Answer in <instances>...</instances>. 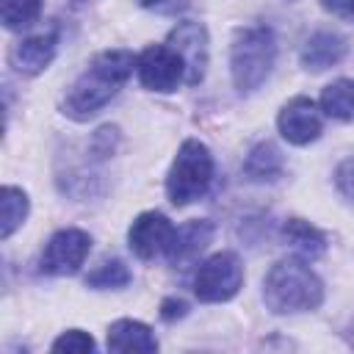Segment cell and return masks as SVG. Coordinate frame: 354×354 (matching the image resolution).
<instances>
[{"mask_svg": "<svg viewBox=\"0 0 354 354\" xmlns=\"http://www.w3.org/2000/svg\"><path fill=\"white\" fill-rule=\"evenodd\" d=\"M133 64H136V58L127 50H105V53H100L83 69V75L72 83V88H69V94L64 100V113L77 119V122H86L88 116H94L124 86V80L133 72Z\"/></svg>", "mask_w": 354, "mask_h": 354, "instance_id": "1", "label": "cell"}, {"mask_svg": "<svg viewBox=\"0 0 354 354\" xmlns=\"http://www.w3.org/2000/svg\"><path fill=\"white\" fill-rule=\"evenodd\" d=\"M263 299L271 313H279V315L304 313V310H315L321 304L324 285L310 271V266H304L296 257H288V260L274 263L271 271L266 274Z\"/></svg>", "mask_w": 354, "mask_h": 354, "instance_id": "2", "label": "cell"}, {"mask_svg": "<svg viewBox=\"0 0 354 354\" xmlns=\"http://www.w3.org/2000/svg\"><path fill=\"white\" fill-rule=\"evenodd\" d=\"M277 58V41L268 28H243L232 39L230 72L238 91H254L271 72Z\"/></svg>", "mask_w": 354, "mask_h": 354, "instance_id": "3", "label": "cell"}, {"mask_svg": "<svg viewBox=\"0 0 354 354\" xmlns=\"http://www.w3.org/2000/svg\"><path fill=\"white\" fill-rule=\"evenodd\" d=\"M210 183H213V155L202 141L188 138L177 149V158L169 169L166 194L174 205H188L205 196Z\"/></svg>", "mask_w": 354, "mask_h": 354, "instance_id": "4", "label": "cell"}, {"mask_svg": "<svg viewBox=\"0 0 354 354\" xmlns=\"http://www.w3.org/2000/svg\"><path fill=\"white\" fill-rule=\"evenodd\" d=\"M243 285L241 260L232 252H218L207 257L194 274V293L202 301H227Z\"/></svg>", "mask_w": 354, "mask_h": 354, "instance_id": "5", "label": "cell"}, {"mask_svg": "<svg viewBox=\"0 0 354 354\" xmlns=\"http://www.w3.org/2000/svg\"><path fill=\"white\" fill-rule=\"evenodd\" d=\"M88 249H91V238L83 230H58L47 241V246L39 257V268L53 277L75 274L83 266Z\"/></svg>", "mask_w": 354, "mask_h": 354, "instance_id": "6", "label": "cell"}, {"mask_svg": "<svg viewBox=\"0 0 354 354\" xmlns=\"http://www.w3.org/2000/svg\"><path fill=\"white\" fill-rule=\"evenodd\" d=\"M136 69H138V80L152 91H174L185 77V64L169 44L147 47L138 55Z\"/></svg>", "mask_w": 354, "mask_h": 354, "instance_id": "7", "label": "cell"}, {"mask_svg": "<svg viewBox=\"0 0 354 354\" xmlns=\"http://www.w3.org/2000/svg\"><path fill=\"white\" fill-rule=\"evenodd\" d=\"M169 47L185 64V83L196 86L205 77V66H207V33H205V28L199 22H191V19L180 22L169 33Z\"/></svg>", "mask_w": 354, "mask_h": 354, "instance_id": "8", "label": "cell"}, {"mask_svg": "<svg viewBox=\"0 0 354 354\" xmlns=\"http://www.w3.org/2000/svg\"><path fill=\"white\" fill-rule=\"evenodd\" d=\"M174 224L163 216V213H141L127 232L130 249L141 257V260H152L158 254H166L171 241H174Z\"/></svg>", "mask_w": 354, "mask_h": 354, "instance_id": "9", "label": "cell"}, {"mask_svg": "<svg viewBox=\"0 0 354 354\" xmlns=\"http://www.w3.org/2000/svg\"><path fill=\"white\" fill-rule=\"evenodd\" d=\"M321 111L315 108L313 100L307 97H293L282 111H279V133L290 144H310L321 136Z\"/></svg>", "mask_w": 354, "mask_h": 354, "instance_id": "10", "label": "cell"}, {"mask_svg": "<svg viewBox=\"0 0 354 354\" xmlns=\"http://www.w3.org/2000/svg\"><path fill=\"white\" fill-rule=\"evenodd\" d=\"M55 44H58V33L55 30H47V33H39V36H30V39H22L11 47V64L25 72V75H36L41 72L53 55H55Z\"/></svg>", "mask_w": 354, "mask_h": 354, "instance_id": "11", "label": "cell"}, {"mask_svg": "<svg viewBox=\"0 0 354 354\" xmlns=\"http://www.w3.org/2000/svg\"><path fill=\"white\" fill-rule=\"evenodd\" d=\"M348 44L343 36L332 33V30H318L307 39V44L301 47V66L304 69H313V72H321L326 66H335L343 61Z\"/></svg>", "mask_w": 354, "mask_h": 354, "instance_id": "12", "label": "cell"}, {"mask_svg": "<svg viewBox=\"0 0 354 354\" xmlns=\"http://www.w3.org/2000/svg\"><path fill=\"white\" fill-rule=\"evenodd\" d=\"M210 241H213V224L210 221H205V218L202 221H188L174 232V241H171L166 257H169V263L183 266V263L194 260Z\"/></svg>", "mask_w": 354, "mask_h": 354, "instance_id": "13", "label": "cell"}, {"mask_svg": "<svg viewBox=\"0 0 354 354\" xmlns=\"http://www.w3.org/2000/svg\"><path fill=\"white\" fill-rule=\"evenodd\" d=\"M282 238L301 260H318L326 252V238L304 218H288L282 224Z\"/></svg>", "mask_w": 354, "mask_h": 354, "instance_id": "14", "label": "cell"}, {"mask_svg": "<svg viewBox=\"0 0 354 354\" xmlns=\"http://www.w3.org/2000/svg\"><path fill=\"white\" fill-rule=\"evenodd\" d=\"M108 348L111 351H155L158 340L152 337L149 326L141 321L122 318L108 329Z\"/></svg>", "mask_w": 354, "mask_h": 354, "instance_id": "15", "label": "cell"}, {"mask_svg": "<svg viewBox=\"0 0 354 354\" xmlns=\"http://www.w3.org/2000/svg\"><path fill=\"white\" fill-rule=\"evenodd\" d=\"M282 166H285L282 152L271 141H260L249 149V155L243 160V174L254 183H271L282 174Z\"/></svg>", "mask_w": 354, "mask_h": 354, "instance_id": "16", "label": "cell"}, {"mask_svg": "<svg viewBox=\"0 0 354 354\" xmlns=\"http://www.w3.org/2000/svg\"><path fill=\"white\" fill-rule=\"evenodd\" d=\"M28 216V196L22 188L6 185L0 191V238H11V232L25 221Z\"/></svg>", "mask_w": 354, "mask_h": 354, "instance_id": "17", "label": "cell"}, {"mask_svg": "<svg viewBox=\"0 0 354 354\" xmlns=\"http://www.w3.org/2000/svg\"><path fill=\"white\" fill-rule=\"evenodd\" d=\"M321 108L332 119H354V80H335L321 94Z\"/></svg>", "mask_w": 354, "mask_h": 354, "instance_id": "18", "label": "cell"}, {"mask_svg": "<svg viewBox=\"0 0 354 354\" xmlns=\"http://www.w3.org/2000/svg\"><path fill=\"white\" fill-rule=\"evenodd\" d=\"M41 11V0H0V14H3V25L8 30H19L36 22Z\"/></svg>", "mask_w": 354, "mask_h": 354, "instance_id": "19", "label": "cell"}, {"mask_svg": "<svg viewBox=\"0 0 354 354\" xmlns=\"http://www.w3.org/2000/svg\"><path fill=\"white\" fill-rule=\"evenodd\" d=\"M130 282V271L122 260H108L102 266H97L88 277H86V285L88 288H97V290H105V288H124Z\"/></svg>", "mask_w": 354, "mask_h": 354, "instance_id": "20", "label": "cell"}, {"mask_svg": "<svg viewBox=\"0 0 354 354\" xmlns=\"http://www.w3.org/2000/svg\"><path fill=\"white\" fill-rule=\"evenodd\" d=\"M53 351H75V354L94 351V340H91V335H86V332H80V329H69V332H64V335L53 343Z\"/></svg>", "mask_w": 354, "mask_h": 354, "instance_id": "21", "label": "cell"}, {"mask_svg": "<svg viewBox=\"0 0 354 354\" xmlns=\"http://www.w3.org/2000/svg\"><path fill=\"white\" fill-rule=\"evenodd\" d=\"M335 183H337V188H340L343 196L354 199V158H348V160H343V163L337 166Z\"/></svg>", "mask_w": 354, "mask_h": 354, "instance_id": "22", "label": "cell"}, {"mask_svg": "<svg viewBox=\"0 0 354 354\" xmlns=\"http://www.w3.org/2000/svg\"><path fill=\"white\" fill-rule=\"evenodd\" d=\"M321 6L335 17L346 19L348 25H354V0H321Z\"/></svg>", "mask_w": 354, "mask_h": 354, "instance_id": "23", "label": "cell"}, {"mask_svg": "<svg viewBox=\"0 0 354 354\" xmlns=\"http://www.w3.org/2000/svg\"><path fill=\"white\" fill-rule=\"evenodd\" d=\"M160 315H163L166 321L183 318V315H185V304H183V301H174V299H169V301H163V310H160Z\"/></svg>", "mask_w": 354, "mask_h": 354, "instance_id": "24", "label": "cell"}, {"mask_svg": "<svg viewBox=\"0 0 354 354\" xmlns=\"http://www.w3.org/2000/svg\"><path fill=\"white\" fill-rule=\"evenodd\" d=\"M138 6H155V3H160V0H136Z\"/></svg>", "mask_w": 354, "mask_h": 354, "instance_id": "25", "label": "cell"}]
</instances>
